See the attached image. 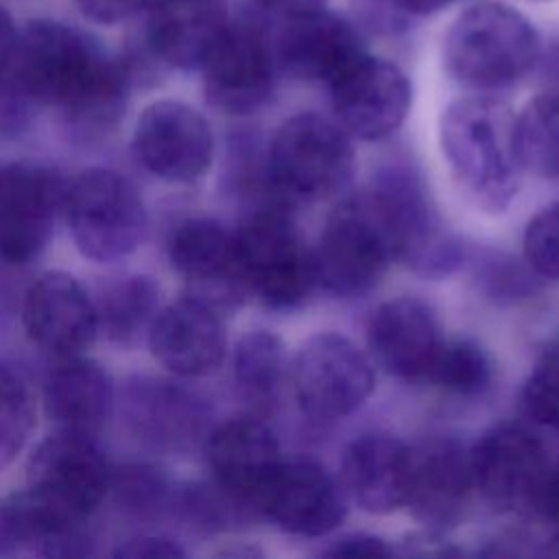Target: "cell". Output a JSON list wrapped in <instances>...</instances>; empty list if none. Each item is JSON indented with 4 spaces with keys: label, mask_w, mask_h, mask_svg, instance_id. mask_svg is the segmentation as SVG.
Segmentation results:
<instances>
[{
    "label": "cell",
    "mask_w": 559,
    "mask_h": 559,
    "mask_svg": "<svg viewBox=\"0 0 559 559\" xmlns=\"http://www.w3.org/2000/svg\"><path fill=\"white\" fill-rule=\"evenodd\" d=\"M131 68L92 33L57 20H33L20 35L0 85L20 103L55 107L81 127H107L120 118Z\"/></svg>",
    "instance_id": "1"
},
{
    "label": "cell",
    "mask_w": 559,
    "mask_h": 559,
    "mask_svg": "<svg viewBox=\"0 0 559 559\" xmlns=\"http://www.w3.org/2000/svg\"><path fill=\"white\" fill-rule=\"evenodd\" d=\"M515 114L496 94L452 100L439 122V142L461 194L483 212L498 214L518 194L522 166L513 140Z\"/></svg>",
    "instance_id": "3"
},
{
    "label": "cell",
    "mask_w": 559,
    "mask_h": 559,
    "mask_svg": "<svg viewBox=\"0 0 559 559\" xmlns=\"http://www.w3.org/2000/svg\"><path fill=\"white\" fill-rule=\"evenodd\" d=\"M146 338L157 362L179 378L216 371L227 349L221 312L190 295L159 308Z\"/></svg>",
    "instance_id": "22"
},
{
    "label": "cell",
    "mask_w": 559,
    "mask_h": 559,
    "mask_svg": "<svg viewBox=\"0 0 559 559\" xmlns=\"http://www.w3.org/2000/svg\"><path fill=\"white\" fill-rule=\"evenodd\" d=\"M441 341L432 308L415 297L380 304L367 325L371 362L406 380H424Z\"/></svg>",
    "instance_id": "24"
},
{
    "label": "cell",
    "mask_w": 559,
    "mask_h": 559,
    "mask_svg": "<svg viewBox=\"0 0 559 559\" xmlns=\"http://www.w3.org/2000/svg\"><path fill=\"white\" fill-rule=\"evenodd\" d=\"M94 306L98 330L118 345H135L159 312V286L146 275H124L109 282Z\"/></svg>",
    "instance_id": "28"
},
{
    "label": "cell",
    "mask_w": 559,
    "mask_h": 559,
    "mask_svg": "<svg viewBox=\"0 0 559 559\" xmlns=\"http://www.w3.org/2000/svg\"><path fill=\"white\" fill-rule=\"evenodd\" d=\"M253 2L258 11H262L264 15H271L273 20L297 15L325 4V0H253Z\"/></svg>",
    "instance_id": "43"
},
{
    "label": "cell",
    "mask_w": 559,
    "mask_h": 559,
    "mask_svg": "<svg viewBox=\"0 0 559 559\" xmlns=\"http://www.w3.org/2000/svg\"><path fill=\"white\" fill-rule=\"evenodd\" d=\"M168 255L186 282V295L221 314L236 310L251 295L236 231L212 218H188L177 225Z\"/></svg>",
    "instance_id": "13"
},
{
    "label": "cell",
    "mask_w": 559,
    "mask_h": 559,
    "mask_svg": "<svg viewBox=\"0 0 559 559\" xmlns=\"http://www.w3.org/2000/svg\"><path fill=\"white\" fill-rule=\"evenodd\" d=\"M225 0H153L146 15V48L164 66L201 70L229 24Z\"/></svg>",
    "instance_id": "25"
},
{
    "label": "cell",
    "mask_w": 559,
    "mask_h": 559,
    "mask_svg": "<svg viewBox=\"0 0 559 559\" xmlns=\"http://www.w3.org/2000/svg\"><path fill=\"white\" fill-rule=\"evenodd\" d=\"M424 380L450 395L476 397L491 386L493 362L476 341L450 338L441 341Z\"/></svg>",
    "instance_id": "31"
},
{
    "label": "cell",
    "mask_w": 559,
    "mask_h": 559,
    "mask_svg": "<svg viewBox=\"0 0 559 559\" xmlns=\"http://www.w3.org/2000/svg\"><path fill=\"white\" fill-rule=\"evenodd\" d=\"M533 511L559 531V461L550 463L544 485L535 498Z\"/></svg>",
    "instance_id": "41"
},
{
    "label": "cell",
    "mask_w": 559,
    "mask_h": 559,
    "mask_svg": "<svg viewBox=\"0 0 559 559\" xmlns=\"http://www.w3.org/2000/svg\"><path fill=\"white\" fill-rule=\"evenodd\" d=\"M413 448L386 435H365L349 443L341 465V485L367 513H391L406 504Z\"/></svg>",
    "instance_id": "26"
},
{
    "label": "cell",
    "mask_w": 559,
    "mask_h": 559,
    "mask_svg": "<svg viewBox=\"0 0 559 559\" xmlns=\"http://www.w3.org/2000/svg\"><path fill=\"white\" fill-rule=\"evenodd\" d=\"M35 426V402L20 371L0 365V469L26 445Z\"/></svg>",
    "instance_id": "33"
},
{
    "label": "cell",
    "mask_w": 559,
    "mask_h": 559,
    "mask_svg": "<svg viewBox=\"0 0 559 559\" xmlns=\"http://www.w3.org/2000/svg\"><path fill=\"white\" fill-rule=\"evenodd\" d=\"M22 321L28 338L57 358L83 354L98 334L94 301L63 271H48L28 286Z\"/></svg>",
    "instance_id": "20"
},
{
    "label": "cell",
    "mask_w": 559,
    "mask_h": 559,
    "mask_svg": "<svg viewBox=\"0 0 559 559\" xmlns=\"http://www.w3.org/2000/svg\"><path fill=\"white\" fill-rule=\"evenodd\" d=\"M290 382L301 411L314 419H338L365 404L373 391V362L341 334L308 338L293 365Z\"/></svg>",
    "instance_id": "11"
},
{
    "label": "cell",
    "mask_w": 559,
    "mask_h": 559,
    "mask_svg": "<svg viewBox=\"0 0 559 559\" xmlns=\"http://www.w3.org/2000/svg\"><path fill=\"white\" fill-rule=\"evenodd\" d=\"M533 74H537L542 92L559 96V31H555L546 41L542 39Z\"/></svg>",
    "instance_id": "40"
},
{
    "label": "cell",
    "mask_w": 559,
    "mask_h": 559,
    "mask_svg": "<svg viewBox=\"0 0 559 559\" xmlns=\"http://www.w3.org/2000/svg\"><path fill=\"white\" fill-rule=\"evenodd\" d=\"M524 262L537 277L559 282V201L537 212L526 225Z\"/></svg>",
    "instance_id": "36"
},
{
    "label": "cell",
    "mask_w": 559,
    "mask_h": 559,
    "mask_svg": "<svg viewBox=\"0 0 559 559\" xmlns=\"http://www.w3.org/2000/svg\"><path fill=\"white\" fill-rule=\"evenodd\" d=\"M13 548H15V542L11 537L7 515H4V509H2V500H0V552H11Z\"/></svg>",
    "instance_id": "45"
},
{
    "label": "cell",
    "mask_w": 559,
    "mask_h": 559,
    "mask_svg": "<svg viewBox=\"0 0 559 559\" xmlns=\"http://www.w3.org/2000/svg\"><path fill=\"white\" fill-rule=\"evenodd\" d=\"M120 411L129 432L146 448L183 452L207 428V404L188 386L155 376H131L120 391Z\"/></svg>",
    "instance_id": "18"
},
{
    "label": "cell",
    "mask_w": 559,
    "mask_h": 559,
    "mask_svg": "<svg viewBox=\"0 0 559 559\" xmlns=\"http://www.w3.org/2000/svg\"><path fill=\"white\" fill-rule=\"evenodd\" d=\"M389 2L408 20H421V17H430L445 11L456 0H389Z\"/></svg>",
    "instance_id": "44"
},
{
    "label": "cell",
    "mask_w": 559,
    "mask_h": 559,
    "mask_svg": "<svg viewBox=\"0 0 559 559\" xmlns=\"http://www.w3.org/2000/svg\"><path fill=\"white\" fill-rule=\"evenodd\" d=\"M63 210L76 249L94 262H116L133 253L148 227L138 188L111 168H87L66 188Z\"/></svg>",
    "instance_id": "9"
},
{
    "label": "cell",
    "mask_w": 559,
    "mask_h": 559,
    "mask_svg": "<svg viewBox=\"0 0 559 559\" xmlns=\"http://www.w3.org/2000/svg\"><path fill=\"white\" fill-rule=\"evenodd\" d=\"M343 485L312 459H282V465L262 502V515L282 531L319 537L334 531L345 518Z\"/></svg>",
    "instance_id": "21"
},
{
    "label": "cell",
    "mask_w": 559,
    "mask_h": 559,
    "mask_svg": "<svg viewBox=\"0 0 559 559\" xmlns=\"http://www.w3.org/2000/svg\"><path fill=\"white\" fill-rule=\"evenodd\" d=\"M17 26L11 17V13L0 4V85L9 72L15 46H17Z\"/></svg>",
    "instance_id": "42"
},
{
    "label": "cell",
    "mask_w": 559,
    "mask_h": 559,
    "mask_svg": "<svg viewBox=\"0 0 559 559\" xmlns=\"http://www.w3.org/2000/svg\"><path fill=\"white\" fill-rule=\"evenodd\" d=\"M264 157L271 186L288 203L336 197L356 168L349 135L336 120L314 111L284 120Z\"/></svg>",
    "instance_id": "5"
},
{
    "label": "cell",
    "mask_w": 559,
    "mask_h": 559,
    "mask_svg": "<svg viewBox=\"0 0 559 559\" xmlns=\"http://www.w3.org/2000/svg\"><path fill=\"white\" fill-rule=\"evenodd\" d=\"M334 120L358 140H382L406 118L413 87L400 66L365 52L330 85Z\"/></svg>",
    "instance_id": "15"
},
{
    "label": "cell",
    "mask_w": 559,
    "mask_h": 559,
    "mask_svg": "<svg viewBox=\"0 0 559 559\" xmlns=\"http://www.w3.org/2000/svg\"><path fill=\"white\" fill-rule=\"evenodd\" d=\"M520 404L533 424L559 432V338L550 343L528 373Z\"/></svg>",
    "instance_id": "34"
},
{
    "label": "cell",
    "mask_w": 559,
    "mask_h": 559,
    "mask_svg": "<svg viewBox=\"0 0 559 559\" xmlns=\"http://www.w3.org/2000/svg\"><path fill=\"white\" fill-rule=\"evenodd\" d=\"M330 557H389L393 548L376 535L369 533H349L332 542L330 548L323 550Z\"/></svg>",
    "instance_id": "39"
},
{
    "label": "cell",
    "mask_w": 559,
    "mask_h": 559,
    "mask_svg": "<svg viewBox=\"0 0 559 559\" xmlns=\"http://www.w3.org/2000/svg\"><path fill=\"white\" fill-rule=\"evenodd\" d=\"M133 151L151 175L170 183H192L210 168L214 135L194 107L155 100L135 122Z\"/></svg>",
    "instance_id": "16"
},
{
    "label": "cell",
    "mask_w": 559,
    "mask_h": 559,
    "mask_svg": "<svg viewBox=\"0 0 559 559\" xmlns=\"http://www.w3.org/2000/svg\"><path fill=\"white\" fill-rule=\"evenodd\" d=\"M474 493L469 452L456 441L432 439L413 448L406 507L432 533L456 526Z\"/></svg>",
    "instance_id": "23"
},
{
    "label": "cell",
    "mask_w": 559,
    "mask_h": 559,
    "mask_svg": "<svg viewBox=\"0 0 559 559\" xmlns=\"http://www.w3.org/2000/svg\"><path fill=\"white\" fill-rule=\"evenodd\" d=\"M542 37L533 22L500 0L465 7L443 37V70L474 94H498L533 74Z\"/></svg>",
    "instance_id": "4"
},
{
    "label": "cell",
    "mask_w": 559,
    "mask_h": 559,
    "mask_svg": "<svg viewBox=\"0 0 559 559\" xmlns=\"http://www.w3.org/2000/svg\"><path fill=\"white\" fill-rule=\"evenodd\" d=\"M367 188L384 218L395 260L424 277H443L463 264L465 247L445 227L419 173L386 166Z\"/></svg>",
    "instance_id": "6"
},
{
    "label": "cell",
    "mask_w": 559,
    "mask_h": 559,
    "mask_svg": "<svg viewBox=\"0 0 559 559\" xmlns=\"http://www.w3.org/2000/svg\"><path fill=\"white\" fill-rule=\"evenodd\" d=\"M118 559H177L186 557V550L177 539L166 535H135L120 544L114 552Z\"/></svg>",
    "instance_id": "37"
},
{
    "label": "cell",
    "mask_w": 559,
    "mask_h": 559,
    "mask_svg": "<svg viewBox=\"0 0 559 559\" xmlns=\"http://www.w3.org/2000/svg\"><path fill=\"white\" fill-rule=\"evenodd\" d=\"M286 373V352L280 336L251 330L236 343L234 380L238 391L255 406L275 402Z\"/></svg>",
    "instance_id": "30"
},
{
    "label": "cell",
    "mask_w": 559,
    "mask_h": 559,
    "mask_svg": "<svg viewBox=\"0 0 559 559\" xmlns=\"http://www.w3.org/2000/svg\"><path fill=\"white\" fill-rule=\"evenodd\" d=\"M480 288L498 299V301H515L520 297H528L535 293L537 284L533 275H537L528 264L524 266L520 260L507 255V253H483L476 260V271H474Z\"/></svg>",
    "instance_id": "35"
},
{
    "label": "cell",
    "mask_w": 559,
    "mask_h": 559,
    "mask_svg": "<svg viewBox=\"0 0 559 559\" xmlns=\"http://www.w3.org/2000/svg\"><path fill=\"white\" fill-rule=\"evenodd\" d=\"M236 240L251 295L273 310L306 301L317 284L314 258L286 203L264 201L253 207L236 229Z\"/></svg>",
    "instance_id": "7"
},
{
    "label": "cell",
    "mask_w": 559,
    "mask_h": 559,
    "mask_svg": "<svg viewBox=\"0 0 559 559\" xmlns=\"http://www.w3.org/2000/svg\"><path fill=\"white\" fill-rule=\"evenodd\" d=\"M528 2H546V0H528Z\"/></svg>",
    "instance_id": "46"
},
{
    "label": "cell",
    "mask_w": 559,
    "mask_h": 559,
    "mask_svg": "<svg viewBox=\"0 0 559 559\" xmlns=\"http://www.w3.org/2000/svg\"><path fill=\"white\" fill-rule=\"evenodd\" d=\"M66 190L55 173L26 162L0 164V260L24 264L48 245Z\"/></svg>",
    "instance_id": "17"
},
{
    "label": "cell",
    "mask_w": 559,
    "mask_h": 559,
    "mask_svg": "<svg viewBox=\"0 0 559 559\" xmlns=\"http://www.w3.org/2000/svg\"><path fill=\"white\" fill-rule=\"evenodd\" d=\"M201 74L205 98L218 111L229 116L258 111L271 98L280 74L273 28L264 13L231 17Z\"/></svg>",
    "instance_id": "10"
},
{
    "label": "cell",
    "mask_w": 559,
    "mask_h": 559,
    "mask_svg": "<svg viewBox=\"0 0 559 559\" xmlns=\"http://www.w3.org/2000/svg\"><path fill=\"white\" fill-rule=\"evenodd\" d=\"M273 44L280 74L325 85L369 52L356 22L325 4L277 20Z\"/></svg>",
    "instance_id": "14"
},
{
    "label": "cell",
    "mask_w": 559,
    "mask_h": 559,
    "mask_svg": "<svg viewBox=\"0 0 559 559\" xmlns=\"http://www.w3.org/2000/svg\"><path fill=\"white\" fill-rule=\"evenodd\" d=\"M81 13L98 24H120L140 11L148 9L153 0H74Z\"/></svg>",
    "instance_id": "38"
},
{
    "label": "cell",
    "mask_w": 559,
    "mask_h": 559,
    "mask_svg": "<svg viewBox=\"0 0 559 559\" xmlns=\"http://www.w3.org/2000/svg\"><path fill=\"white\" fill-rule=\"evenodd\" d=\"M109 489L120 509L135 518H157L173 507L175 489L164 472L151 463H127L111 469Z\"/></svg>",
    "instance_id": "32"
},
{
    "label": "cell",
    "mask_w": 559,
    "mask_h": 559,
    "mask_svg": "<svg viewBox=\"0 0 559 559\" xmlns=\"http://www.w3.org/2000/svg\"><path fill=\"white\" fill-rule=\"evenodd\" d=\"M214 485L242 511H262L266 491L282 465L273 430L253 415L231 417L205 441Z\"/></svg>",
    "instance_id": "19"
},
{
    "label": "cell",
    "mask_w": 559,
    "mask_h": 559,
    "mask_svg": "<svg viewBox=\"0 0 559 559\" xmlns=\"http://www.w3.org/2000/svg\"><path fill=\"white\" fill-rule=\"evenodd\" d=\"M44 404L59 428L96 435L114 413L116 389L96 360L83 354L66 356L46 378Z\"/></svg>",
    "instance_id": "27"
},
{
    "label": "cell",
    "mask_w": 559,
    "mask_h": 559,
    "mask_svg": "<svg viewBox=\"0 0 559 559\" xmlns=\"http://www.w3.org/2000/svg\"><path fill=\"white\" fill-rule=\"evenodd\" d=\"M548 467L544 441L522 424L493 426L469 450L474 491L498 511L533 509Z\"/></svg>",
    "instance_id": "12"
},
{
    "label": "cell",
    "mask_w": 559,
    "mask_h": 559,
    "mask_svg": "<svg viewBox=\"0 0 559 559\" xmlns=\"http://www.w3.org/2000/svg\"><path fill=\"white\" fill-rule=\"evenodd\" d=\"M515 153L522 170L559 179V96L539 92L515 116Z\"/></svg>",
    "instance_id": "29"
},
{
    "label": "cell",
    "mask_w": 559,
    "mask_h": 559,
    "mask_svg": "<svg viewBox=\"0 0 559 559\" xmlns=\"http://www.w3.org/2000/svg\"><path fill=\"white\" fill-rule=\"evenodd\" d=\"M111 469L92 435L63 430L37 443L26 487L2 500L15 548L39 546L48 557L90 555L85 524L109 491Z\"/></svg>",
    "instance_id": "2"
},
{
    "label": "cell",
    "mask_w": 559,
    "mask_h": 559,
    "mask_svg": "<svg viewBox=\"0 0 559 559\" xmlns=\"http://www.w3.org/2000/svg\"><path fill=\"white\" fill-rule=\"evenodd\" d=\"M312 258L317 284L336 297L365 295L382 280L395 255L369 188L345 197L330 212Z\"/></svg>",
    "instance_id": "8"
}]
</instances>
